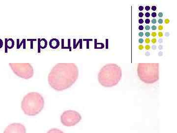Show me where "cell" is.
I'll use <instances>...</instances> for the list:
<instances>
[{
    "label": "cell",
    "instance_id": "cell-1",
    "mask_svg": "<svg viewBox=\"0 0 177 133\" xmlns=\"http://www.w3.org/2000/svg\"><path fill=\"white\" fill-rule=\"evenodd\" d=\"M79 76L77 66L72 63H60L53 67L48 75L50 86L57 91L66 90L76 81Z\"/></svg>",
    "mask_w": 177,
    "mask_h": 133
},
{
    "label": "cell",
    "instance_id": "cell-2",
    "mask_svg": "<svg viewBox=\"0 0 177 133\" xmlns=\"http://www.w3.org/2000/svg\"><path fill=\"white\" fill-rule=\"evenodd\" d=\"M122 71L121 67L111 63L104 66L100 70L97 79L99 83L105 87H111L118 84L121 80Z\"/></svg>",
    "mask_w": 177,
    "mask_h": 133
},
{
    "label": "cell",
    "instance_id": "cell-3",
    "mask_svg": "<svg viewBox=\"0 0 177 133\" xmlns=\"http://www.w3.org/2000/svg\"><path fill=\"white\" fill-rule=\"evenodd\" d=\"M44 106V99L38 92H30L23 97L21 107L25 115L35 116L40 113Z\"/></svg>",
    "mask_w": 177,
    "mask_h": 133
},
{
    "label": "cell",
    "instance_id": "cell-4",
    "mask_svg": "<svg viewBox=\"0 0 177 133\" xmlns=\"http://www.w3.org/2000/svg\"><path fill=\"white\" fill-rule=\"evenodd\" d=\"M159 63H139L137 71L140 80L147 84L157 81L159 78Z\"/></svg>",
    "mask_w": 177,
    "mask_h": 133
},
{
    "label": "cell",
    "instance_id": "cell-5",
    "mask_svg": "<svg viewBox=\"0 0 177 133\" xmlns=\"http://www.w3.org/2000/svg\"><path fill=\"white\" fill-rule=\"evenodd\" d=\"M9 66L13 73L20 78L29 80L33 76V68L30 63H11L9 64Z\"/></svg>",
    "mask_w": 177,
    "mask_h": 133
},
{
    "label": "cell",
    "instance_id": "cell-6",
    "mask_svg": "<svg viewBox=\"0 0 177 133\" xmlns=\"http://www.w3.org/2000/svg\"><path fill=\"white\" fill-rule=\"evenodd\" d=\"M82 119L80 114L76 111L68 110L64 111L61 116V121L63 125L67 127L73 126Z\"/></svg>",
    "mask_w": 177,
    "mask_h": 133
},
{
    "label": "cell",
    "instance_id": "cell-7",
    "mask_svg": "<svg viewBox=\"0 0 177 133\" xmlns=\"http://www.w3.org/2000/svg\"><path fill=\"white\" fill-rule=\"evenodd\" d=\"M4 133H26V129L22 124L14 123L8 125Z\"/></svg>",
    "mask_w": 177,
    "mask_h": 133
},
{
    "label": "cell",
    "instance_id": "cell-8",
    "mask_svg": "<svg viewBox=\"0 0 177 133\" xmlns=\"http://www.w3.org/2000/svg\"><path fill=\"white\" fill-rule=\"evenodd\" d=\"M49 46L52 49H56L60 45L59 40L57 39H52L49 42Z\"/></svg>",
    "mask_w": 177,
    "mask_h": 133
},
{
    "label": "cell",
    "instance_id": "cell-9",
    "mask_svg": "<svg viewBox=\"0 0 177 133\" xmlns=\"http://www.w3.org/2000/svg\"><path fill=\"white\" fill-rule=\"evenodd\" d=\"M5 41H6V51L7 50V48H9V49H11L12 48L13 46H14V41L12 39H6L5 40Z\"/></svg>",
    "mask_w": 177,
    "mask_h": 133
},
{
    "label": "cell",
    "instance_id": "cell-10",
    "mask_svg": "<svg viewBox=\"0 0 177 133\" xmlns=\"http://www.w3.org/2000/svg\"><path fill=\"white\" fill-rule=\"evenodd\" d=\"M40 42V47L42 49L45 48L47 46V41L45 39H42L41 40L39 39Z\"/></svg>",
    "mask_w": 177,
    "mask_h": 133
},
{
    "label": "cell",
    "instance_id": "cell-11",
    "mask_svg": "<svg viewBox=\"0 0 177 133\" xmlns=\"http://www.w3.org/2000/svg\"><path fill=\"white\" fill-rule=\"evenodd\" d=\"M47 133H64L62 131L57 128H52L50 129Z\"/></svg>",
    "mask_w": 177,
    "mask_h": 133
},
{
    "label": "cell",
    "instance_id": "cell-12",
    "mask_svg": "<svg viewBox=\"0 0 177 133\" xmlns=\"http://www.w3.org/2000/svg\"><path fill=\"white\" fill-rule=\"evenodd\" d=\"M158 35L159 37H162L163 36V34L161 32H159L158 33Z\"/></svg>",
    "mask_w": 177,
    "mask_h": 133
},
{
    "label": "cell",
    "instance_id": "cell-13",
    "mask_svg": "<svg viewBox=\"0 0 177 133\" xmlns=\"http://www.w3.org/2000/svg\"><path fill=\"white\" fill-rule=\"evenodd\" d=\"M138 49H139V50H143V49H144V46H143V45H142V44L139 45V46H138Z\"/></svg>",
    "mask_w": 177,
    "mask_h": 133
},
{
    "label": "cell",
    "instance_id": "cell-14",
    "mask_svg": "<svg viewBox=\"0 0 177 133\" xmlns=\"http://www.w3.org/2000/svg\"><path fill=\"white\" fill-rule=\"evenodd\" d=\"M163 26L162 25H159V26L158 27V29L159 30H160V31L162 30H163Z\"/></svg>",
    "mask_w": 177,
    "mask_h": 133
},
{
    "label": "cell",
    "instance_id": "cell-15",
    "mask_svg": "<svg viewBox=\"0 0 177 133\" xmlns=\"http://www.w3.org/2000/svg\"><path fill=\"white\" fill-rule=\"evenodd\" d=\"M156 35H157V34H156V32H152V34H151V35L152 36H153V37L156 36Z\"/></svg>",
    "mask_w": 177,
    "mask_h": 133
},
{
    "label": "cell",
    "instance_id": "cell-16",
    "mask_svg": "<svg viewBox=\"0 0 177 133\" xmlns=\"http://www.w3.org/2000/svg\"><path fill=\"white\" fill-rule=\"evenodd\" d=\"M156 39H153L152 40V43L153 44H155L156 43Z\"/></svg>",
    "mask_w": 177,
    "mask_h": 133
},
{
    "label": "cell",
    "instance_id": "cell-17",
    "mask_svg": "<svg viewBox=\"0 0 177 133\" xmlns=\"http://www.w3.org/2000/svg\"><path fill=\"white\" fill-rule=\"evenodd\" d=\"M145 43L146 44H149L150 43V39H149V38H147V39H146L145 40Z\"/></svg>",
    "mask_w": 177,
    "mask_h": 133
},
{
    "label": "cell",
    "instance_id": "cell-18",
    "mask_svg": "<svg viewBox=\"0 0 177 133\" xmlns=\"http://www.w3.org/2000/svg\"><path fill=\"white\" fill-rule=\"evenodd\" d=\"M3 45V41H2L1 39H0V48H2V47Z\"/></svg>",
    "mask_w": 177,
    "mask_h": 133
},
{
    "label": "cell",
    "instance_id": "cell-19",
    "mask_svg": "<svg viewBox=\"0 0 177 133\" xmlns=\"http://www.w3.org/2000/svg\"><path fill=\"white\" fill-rule=\"evenodd\" d=\"M150 48H151V46H150L149 45H146V46H145V49H146V50H150Z\"/></svg>",
    "mask_w": 177,
    "mask_h": 133
},
{
    "label": "cell",
    "instance_id": "cell-20",
    "mask_svg": "<svg viewBox=\"0 0 177 133\" xmlns=\"http://www.w3.org/2000/svg\"><path fill=\"white\" fill-rule=\"evenodd\" d=\"M158 22L159 24H162L163 23V20L162 19H159L158 20Z\"/></svg>",
    "mask_w": 177,
    "mask_h": 133
},
{
    "label": "cell",
    "instance_id": "cell-21",
    "mask_svg": "<svg viewBox=\"0 0 177 133\" xmlns=\"http://www.w3.org/2000/svg\"><path fill=\"white\" fill-rule=\"evenodd\" d=\"M144 42V40L143 39H139V43L140 44H142Z\"/></svg>",
    "mask_w": 177,
    "mask_h": 133
},
{
    "label": "cell",
    "instance_id": "cell-22",
    "mask_svg": "<svg viewBox=\"0 0 177 133\" xmlns=\"http://www.w3.org/2000/svg\"><path fill=\"white\" fill-rule=\"evenodd\" d=\"M158 16L159 17H162L163 16V13H162V12L158 13Z\"/></svg>",
    "mask_w": 177,
    "mask_h": 133
},
{
    "label": "cell",
    "instance_id": "cell-23",
    "mask_svg": "<svg viewBox=\"0 0 177 133\" xmlns=\"http://www.w3.org/2000/svg\"><path fill=\"white\" fill-rule=\"evenodd\" d=\"M144 22V20L142 19H140L139 20V23L140 24H142Z\"/></svg>",
    "mask_w": 177,
    "mask_h": 133
},
{
    "label": "cell",
    "instance_id": "cell-24",
    "mask_svg": "<svg viewBox=\"0 0 177 133\" xmlns=\"http://www.w3.org/2000/svg\"><path fill=\"white\" fill-rule=\"evenodd\" d=\"M145 23L146 24H149L150 23V20L149 19H146L145 20Z\"/></svg>",
    "mask_w": 177,
    "mask_h": 133
},
{
    "label": "cell",
    "instance_id": "cell-25",
    "mask_svg": "<svg viewBox=\"0 0 177 133\" xmlns=\"http://www.w3.org/2000/svg\"><path fill=\"white\" fill-rule=\"evenodd\" d=\"M156 29H157V27H156V26L153 25V26H152V30H155Z\"/></svg>",
    "mask_w": 177,
    "mask_h": 133
},
{
    "label": "cell",
    "instance_id": "cell-26",
    "mask_svg": "<svg viewBox=\"0 0 177 133\" xmlns=\"http://www.w3.org/2000/svg\"><path fill=\"white\" fill-rule=\"evenodd\" d=\"M144 9V7L143 6H140L139 7V10L140 11H142Z\"/></svg>",
    "mask_w": 177,
    "mask_h": 133
},
{
    "label": "cell",
    "instance_id": "cell-27",
    "mask_svg": "<svg viewBox=\"0 0 177 133\" xmlns=\"http://www.w3.org/2000/svg\"><path fill=\"white\" fill-rule=\"evenodd\" d=\"M169 22H170V20L169 19H166L165 20V24H168Z\"/></svg>",
    "mask_w": 177,
    "mask_h": 133
},
{
    "label": "cell",
    "instance_id": "cell-28",
    "mask_svg": "<svg viewBox=\"0 0 177 133\" xmlns=\"http://www.w3.org/2000/svg\"><path fill=\"white\" fill-rule=\"evenodd\" d=\"M152 16L153 17H155L156 16V13L155 12H153L152 13Z\"/></svg>",
    "mask_w": 177,
    "mask_h": 133
},
{
    "label": "cell",
    "instance_id": "cell-29",
    "mask_svg": "<svg viewBox=\"0 0 177 133\" xmlns=\"http://www.w3.org/2000/svg\"><path fill=\"white\" fill-rule=\"evenodd\" d=\"M152 23L153 24H155L156 23V20L155 19H153L152 20Z\"/></svg>",
    "mask_w": 177,
    "mask_h": 133
},
{
    "label": "cell",
    "instance_id": "cell-30",
    "mask_svg": "<svg viewBox=\"0 0 177 133\" xmlns=\"http://www.w3.org/2000/svg\"><path fill=\"white\" fill-rule=\"evenodd\" d=\"M144 15V14L142 13V12H140L139 13V17H142Z\"/></svg>",
    "mask_w": 177,
    "mask_h": 133
},
{
    "label": "cell",
    "instance_id": "cell-31",
    "mask_svg": "<svg viewBox=\"0 0 177 133\" xmlns=\"http://www.w3.org/2000/svg\"><path fill=\"white\" fill-rule=\"evenodd\" d=\"M143 29H144V27H143V26L140 25V26H139V29L140 30H143Z\"/></svg>",
    "mask_w": 177,
    "mask_h": 133
},
{
    "label": "cell",
    "instance_id": "cell-32",
    "mask_svg": "<svg viewBox=\"0 0 177 133\" xmlns=\"http://www.w3.org/2000/svg\"><path fill=\"white\" fill-rule=\"evenodd\" d=\"M143 35H144V33L143 32H140L139 33V36L142 37V36H143Z\"/></svg>",
    "mask_w": 177,
    "mask_h": 133
},
{
    "label": "cell",
    "instance_id": "cell-33",
    "mask_svg": "<svg viewBox=\"0 0 177 133\" xmlns=\"http://www.w3.org/2000/svg\"><path fill=\"white\" fill-rule=\"evenodd\" d=\"M152 10H153V11L156 10V6H153L152 7Z\"/></svg>",
    "mask_w": 177,
    "mask_h": 133
},
{
    "label": "cell",
    "instance_id": "cell-34",
    "mask_svg": "<svg viewBox=\"0 0 177 133\" xmlns=\"http://www.w3.org/2000/svg\"><path fill=\"white\" fill-rule=\"evenodd\" d=\"M145 16L146 17H149L150 16V13L149 12H146L145 14Z\"/></svg>",
    "mask_w": 177,
    "mask_h": 133
},
{
    "label": "cell",
    "instance_id": "cell-35",
    "mask_svg": "<svg viewBox=\"0 0 177 133\" xmlns=\"http://www.w3.org/2000/svg\"><path fill=\"white\" fill-rule=\"evenodd\" d=\"M151 35V34H150V33H149V32H146V33H145V35L146 36H147V37H149V36H150V35Z\"/></svg>",
    "mask_w": 177,
    "mask_h": 133
},
{
    "label": "cell",
    "instance_id": "cell-36",
    "mask_svg": "<svg viewBox=\"0 0 177 133\" xmlns=\"http://www.w3.org/2000/svg\"><path fill=\"white\" fill-rule=\"evenodd\" d=\"M145 9H146V10H147V11H149V10L150 9V7L149 6H146V7H145Z\"/></svg>",
    "mask_w": 177,
    "mask_h": 133
},
{
    "label": "cell",
    "instance_id": "cell-37",
    "mask_svg": "<svg viewBox=\"0 0 177 133\" xmlns=\"http://www.w3.org/2000/svg\"><path fill=\"white\" fill-rule=\"evenodd\" d=\"M152 49H153V50H156V49L157 47H156V46L155 45H153V46H152Z\"/></svg>",
    "mask_w": 177,
    "mask_h": 133
},
{
    "label": "cell",
    "instance_id": "cell-38",
    "mask_svg": "<svg viewBox=\"0 0 177 133\" xmlns=\"http://www.w3.org/2000/svg\"><path fill=\"white\" fill-rule=\"evenodd\" d=\"M158 49H159V50H161V49H163V46H162V45H159L158 46Z\"/></svg>",
    "mask_w": 177,
    "mask_h": 133
},
{
    "label": "cell",
    "instance_id": "cell-39",
    "mask_svg": "<svg viewBox=\"0 0 177 133\" xmlns=\"http://www.w3.org/2000/svg\"><path fill=\"white\" fill-rule=\"evenodd\" d=\"M145 29H146V30H149L150 29V27L149 26H148V25L146 26V27H145Z\"/></svg>",
    "mask_w": 177,
    "mask_h": 133
},
{
    "label": "cell",
    "instance_id": "cell-40",
    "mask_svg": "<svg viewBox=\"0 0 177 133\" xmlns=\"http://www.w3.org/2000/svg\"><path fill=\"white\" fill-rule=\"evenodd\" d=\"M145 55L147 56H149L150 55V53L148 51H147V52H145Z\"/></svg>",
    "mask_w": 177,
    "mask_h": 133
},
{
    "label": "cell",
    "instance_id": "cell-41",
    "mask_svg": "<svg viewBox=\"0 0 177 133\" xmlns=\"http://www.w3.org/2000/svg\"><path fill=\"white\" fill-rule=\"evenodd\" d=\"M163 55V52L161 51L158 53V56H162Z\"/></svg>",
    "mask_w": 177,
    "mask_h": 133
},
{
    "label": "cell",
    "instance_id": "cell-42",
    "mask_svg": "<svg viewBox=\"0 0 177 133\" xmlns=\"http://www.w3.org/2000/svg\"><path fill=\"white\" fill-rule=\"evenodd\" d=\"M162 42H163V40H162V39H159V40H158V43H159L161 44V43H162Z\"/></svg>",
    "mask_w": 177,
    "mask_h": 133
},
{
    "label": "cell",
    "instance_id": "cell-43",
    "mask_svg": "<svg viewBox=\"0 0 177 133\" xmlns=\"http://www.w3.org/2000/svg\"><path fill=\"white\" fill-rule=\"evenodd\" d=\"M165 36H166L168 37V36H169L170 35V34H169V33H168V32H166V33H165Z\"/></svg>",
    "mask_w": 177,
    "mask_h": 133
}]
</instances>
